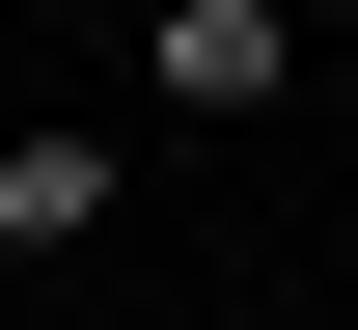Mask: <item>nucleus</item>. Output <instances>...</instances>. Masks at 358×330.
<instances>
[{"label": "nucleus", "instance_id": "f03ea898", "mask_svg": "<svg viewBox=\"0 0 358 330\" xmlns=\"http://www.w3.org/2000/svg\"><path fill=\"white\" fill-rule=\"evenodd\" d=\"M110 220V138H83V110H55V138H0V248H83Z\"/></svg>", "mask_w": 358, "mask_h": 330}, {"label": "nucleus", "instance_id": "f257e3e1", "mask_svg": "<svg viewBox=\"0 0 358 330\" xmlns=\"http://www.w3.org/2000/svg\"><path fill=\"white\" fill-rule=\"evenodd\" d=\"M275 83H303L275 0H166V28H138V110H275Z\"/></svg>", "mask_w": 358, "mask_h": 330}]
</instances>
